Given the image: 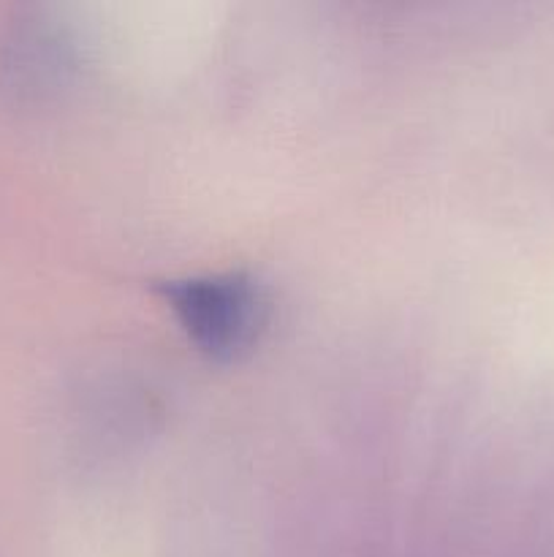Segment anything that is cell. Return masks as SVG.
Segmentation results:
<instances>
[{
	"mask_svg": "<svg viewBox=\"0 0 554 557\" xmlns=\"http://www.w3.org/2000/svg\"><path fill=\"white\" fill-rule=\"evenodd\" d=\"M161 294L196 348L212 359H239L269 321V297L248 272H217L163 281Z\"/></svg>",
	"mask_w": 554,
	"mask_h": 557,
	"instance_id": "1",
	"label": "cell"
}]
</instances>
